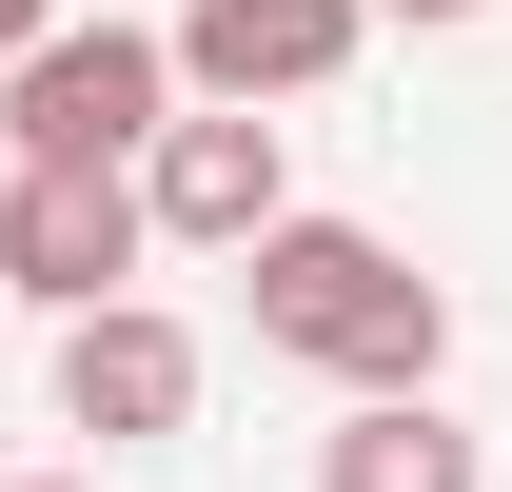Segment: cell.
I'll list each match as a JSON object with an SVG mask.
<instances>
[{"instance_id": "cell-3", "label": "cell", "mask_w": 512, "mask_h": 492, "mask_svg": "<svg viewBox=\"0 0 512 492\" xmlns=\"http://www.w3.org/2000/svg\"><path fill=\"white\" fill-rule=\"evenodd\" d=\"M138 256H158L138 158H0V296L99 315V296H138Z\"/></svg>"}, {"instance_id": "cell-4", "label": "cell", "mask_w": 512, "mask_h": 492, "mask_svg": "<svg viewBox=\"0 0 512 492\" xmlns=\"http://www.w3.org/2000/svg\"><path fill=\"white\" fill-rule=\"evenodd\" d=\"M138 217H158V237H197V256H237L256 217H296V158H276V119H256V99H197V119H158V138H138Z\"/></svg>"}, {"instance_id": "cell-5", "label": "cell", "mask_w": 512, "mask_h": 492, "mask_svg": "<svg viewBox=\"0 0 512 492\" xmlns=\"http://www.w3.org/2000/svg\"><path fill=\"white\" fill-rule=\"evenodd\" d=\"M355 40H375V0H197L158 60H178V99H256V119H276V99H316Z\"/></svg>"}, {"instance_id": "cell-6", "label": "cell", "mask_w": 512, "mask_h": 492, "mask_svg": "<svg viewBox=\"0 0 512 492\" xmlns=\"http://www.w3.org/2000/svg\"><path fill=\"white\" fill-rule=\"evenodd\" d=\"M197 414V335L158 296H99L60 315V433H99V453H138V433H178Z\"/></svg>"}, {"instance_id": "cell-10", "label": "cell", "mask_w": 512, "mask_h": 492, "mask_svg": "<svg viewBox=\"0 0 512 492\" xmlns=\"http://www.w3.org/2000/svg\"><path fill=\"white\" fill-rule=\"evenodd\" d=\"M20 492H99V473H20Z\"/></svg>"}, {"instance_id": "cell-8", "label": "cell", "mask_w": 512, "mask_h": 492, "mask_svg": "<svg viewBox=\"0 0 512 492\" xmlns=\"http://www.w3.org/2000/svg\"><path fill=\"white\" fill-rule=\"evenodd\" d=\"M40 20H60V0H0V60H20V40H40Z\"/></svg>"}, {"instance_id": "cell-9", "label": "cell", "mask_w": 512, "mask_h": 492, "mask_svg": "<svg viewBox=\"0 0 512 492\" xmlns=\"http://www.w3.org/2000/svg\"><path fill=\"white\" fill-rule=\"evenodd\" d=\"M375 20H493V0H375Z\"/></svg>"}, {"instance_id": "cell-7", "label": "cell", "mask_w": 512, "mask_h": 492, "mask_svg": "<svg viewBox=\"0 0 512 492\" xmlns=\"http://www.w3.org/2000/svg\"><path fill=\"white\" fill-rule=\"evenodd\" d=\"M316 492H493V453L434 414V394H355L316 433Z\"/></svg>"}, {"instance_id": "cell-1", "label": "cell", "mask_w": 512, "mask_h": 492, "mask_svg": "<svg viewBox=\"0 0 512 492\" xmlns=\"http://www.w3.org/2000/svg\"><path fill=\"white\" fill-rule=\"evenodd\" d=\"M237 276H256V355L335 374V394H434V355H453V296L375 217H256Z\"/></svg>"}, {"instance_id": "cell-2", "label": "cell", "mask_w": 512, "mask_h": 492, "mask_svg": "<svg viewBox=\"0 0 512 492\" xmlns=\"http://www.w3.org/2000/svg\"><path fill=\"white\" fill-rule=\"evenodd\" d=\"M178 119V60H158V20H40L20 60H0V158H138V138Z\"/></svg>"}]
</instances>
